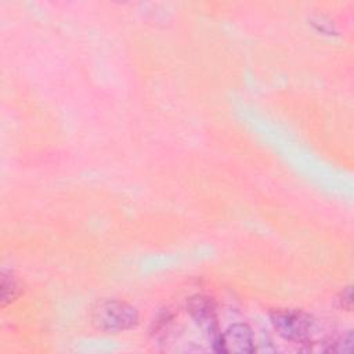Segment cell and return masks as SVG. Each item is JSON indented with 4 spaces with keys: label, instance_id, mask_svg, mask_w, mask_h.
<instances>
[{
    "label": "cell",
    "instance_id": "6da1fadb",
    "mask_svg": "<svg viewBox=\"0 0 354 354\" xmlns=\"http://www.w3.org/2000/svg\"><path fill=\"white\" fill-rule=\"evenodd\" d=\"M93 324L105 332H122L138 324L136 307L126 301L105 299L98 301L91 311Z\"/></svg>",
    "mask_w": 354,
    "mask_h": 354
},
{
    "label": "cell",
    "instance_id": "7a4b0ae2",
    "mask_svg": "<svg viewBox=\"0 0 354 354\" xmlns=\"http://www.w3.org/2000/svg\"><path fill=\"white\" fill-rule=\"evenodd\" d=\"M271 322L283 339L296 343H307L314 329L313 318L300 310H275Z\"/></svg>",
    "mask_w": 354,
    "mask_h": 354
},
{
    "label": "cell",
    "instance_id": "8992f818",
    "mask_svg": "<svg viewBox=\"0 0 354 354\" xmlns=\"http://www.w3.org/2000/svg\"><path fill=\"white\" fill-rule=\"evenodd\" d=\"M353 295H351V288L350 286H347L343 292H342V295H340V306L343 307V308H346L347 311H350L351 310V306H353Z\"/></svg>",
    "mask_w": 354,
    "mask_h": 354
},
{
    "label": "cell",
    "instance_id": "5b68a950",
    "mask_svg": "<svg viewBox=\"0 0 354 354\" xmlns=\"http://www.w3.org/2000/svg\"><path fill=\"white\" fill-rule=\"evenodd\" d=\"M21 295V282L8 271L1 274V306H7Z\"/></svg>",
    "mask_w": 354,
    "mask_h": 354
},
{
    "label": "cell",
    "instance_id": "3957f363",
    "mask_svg": "<svg viewBox=\"0 0 354 354\" xmlns=\"http://www.w3.org/2000/svg\"><path fill=\"white\" fill-rule=\"evenodd\" d=\"M217 351L221 353H239L249 354L254 351L253 332L246 324H234L224 333H220L214 344Z\"/></svg>",
    "mask_w": 354,
    "mask_h": 354
},
{
    "label": "cell",
    "instance_id": "277c9868",
    "mask_svg": "<svg viewBox=\"0 0 354 354\" xmlns=\"http://www.w3.org/2000/svg\"><path fill=\"white\" fill-rule=\"evenodd\" d=\"M187 308L194 321L212 337L213 344H216L220 333H217L216 311L212 300L206 296H192L187 301Z\"/></svg>",
    "mask_w": 354,
    "mask_h": 354
}]
</instances>
